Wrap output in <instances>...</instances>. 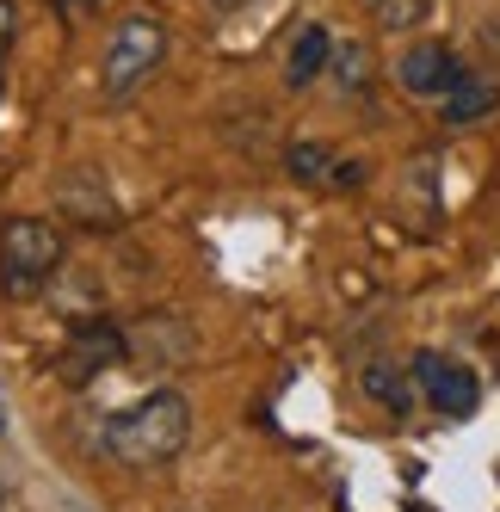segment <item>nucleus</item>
<instances>
[{
	"instance_id": "1",
	"label": "nucleus",
	"mask_w": 500,
	"mask_h": 512,
	"mask_svg": "<svg viewBox=\"0 0 500 512\" xmlns=\"http://www.w3.org/2000/svg\"><path fill=\"white\" fill-rule=\"evenodd\" d=\"M186 438H192V408H186L180 389H155V395H142L136 408L105 420V451L118 463H130V469L173 463L186 451Z\"/></svg>"
},
{
	"instance_id": "2",
	"label": "nucleus",
	"mask_w": 500,
	"mask_h": 512,
	"mask_svg": "<svg viewBox=\"0 0 500 512\" xmlns=\"http://www.w3.org/2000/svg\"><path fill=\"white\" fill-rule=\"evenodd\" d=\"M56 266H62V229L56 223H44V216H13V223L0 229V278H7V290L44 284Z\"/></svg>"
},
{
	"instance_id": "3",
	"label": "nucleus",
	"mask_w": 500,
	"mask_h": 512,
	"mask_svg": "<svg viewBox=\"0 0 500 512\" xmlns=\"http://www.w3.org/2000/svg\"><path fill=\"white\" fill-rule=\"evenodd\" d=\"M161 56H167V31H161V19H124L118 31H112V50H105V93L112 99H124V93H136L142 81L161 68Z\"/></svg>"
},
{
	"instance_id": "4",
	"label": "nucleus",
	"mask_w": 500,
	"mask_h": 512,
	"mask_svg": "<svg viewBox=\"0 0 500 512\" xmlns=\"http://www.w3.org/2000/svg\"><path fill=\"white\" fill-rule=\"evenodd\" d=\"M408 377H414V395H426V408H439L445 420H470L482 408V383L470 364H457L445 352H420L408 364Z\"/></svg>"
},
{
	"instance_id": "5",
	"label": "nucleus",
	"mask_w": 500,
	"mask_h": 512,
	"mask_svg": "<svg viewBox=\"0 0 500 512\" xmlns=\"http://www.w3.org/2000/svg\"><path fill=\"white\" fill-rule=\"evenodd\" d=\"M396 81H402L414 99H445V93L463 81V68H457V56L439 50V44H414V50L396 62Z\"/></svg>"
},
{
	"instance_id": "6",
	"label": "nucleus",
	"mask_w": 500,
	"mask_h": 512,
	"mask_svg": "<svg viewBox=\"0 0 500 512\" xmlns=\"http://www.w3.org/2000/svg\"><path fill=\"white\" fill-rule=\"evenodd\" d=\"M328 62H334V31H328V25H303V31H297V50H291V68H284V81L303 93V87H315V75H321Z\"/></svg>"
},
{
	"instance_id": "7",
	"label": "nucleus",
	"mask_w": 500,
	"mask_h": 512,
	"mask_svg": "<svg viewBox=\"0 0 500 512\" xmlns=\"http://www.w3.org/2000/svg\"><path fill=\"white\" fill-rule=\"evenodd\" d=\"M439 105H445V118H451V124H476V118H488L494 105H500V93H494L488 81H470V75H463Z\"/></svg>"
},
{
	"instance_id": "8",
	"label": "nucleus",
	"mask_w": 500,
	"mask_h": 512,
	"mask_svg": "<svg viewBox=\"0 0 500 512\" xmlns=\"http://www.w3.org/2000/svg\"><path fill=\"white\" fill-rule=\"evenodd\" d=\"M124 352V340L118 334H105V327H87V340H75V352H68V364H62V371L68 377H93V364H105V358H118Z\"/></svg>"
},
{
	"instance_id": "9",
	"label": "nucleus",
	"mask_w": 500,
	"mask_h": 512,
	"mask_svg": "<svg viewBox=\"0 0 500 512\" xmlns=\"http://www.w3.org/2000/svg\"><path fill=\"white\" fill-rule=\"evenodd\" d=\"M365 395H371V401H383L389 414H408V408H414V389L402 383L396 364H371V371H365Z\"/></svg>"
},
{
	"instance_id": "10",
	"label": "nucleus",
	"mask_w": 500,
	"mask_h": 512,
	"mask_svg": "<svg viewBox=\"0 0 500 512\" xmlns=\"http://www.w3.org/2000/svg\"><path fill=\"white\" fill-rule=\"evenodd\" d=\"M334 167H340V161L321 149V142H309V136H297V142H291V173L303 179V186H328Z\"/></svg>"
},
{
	"instance_id": "11",
	"label": "nucleus",
	"mask_w": 500,
	"mask_h": 512,
	"mask_svg": "<svg viewBox=\"0 0 500 512\" xmlns=\"http://www.w3.org/2000/svg\"><path fill=\"white\" fill-rule=\"evenodd\" d=\"M371 7H377V25L383 31H414V25H426L433 0H371Z\"/></svg>"
},
{
	"instance_id": "12",
	"label": "nucleus",
	"mask_w": 500,
	"mask_h": 512,
	"mask_svg": "<svg viewBox=\"0 0 500 512\" xmlns=\"http://www.w3.org/2000/svg\"><path fill=\"white\" fill-rule=\"evenodd\" d=\"M13 25H19V13H13V0H0V50L13 44Z\"/></svg>"
},
{
	"instance_id": "13",
	"label": "nucleus",
	"mask_w": 500,
	"mask_h": 512,
	"mask_svg": "<svg viewBox=\"0 0 500 512\" xmlns=\"http://www.w3.org/2000/svg\"><path fill=\"white\" fill-rule=\"evenodd\" d=\"M210 7H241V0H210Z\"/></svg>"
},
{
	"instance_id": "14",
	"label": "nucleus",
	"mask_w": 500,
	"mask_h": 512,
	"mask_svg": "<svg viewBox=\"0 0 500 512\" xmlns=\"http://www.w3.org/2000/svg\"><path fill=\"white\" fill-rule=\"evenodd\" d=\"M0 432H7V408H0Z\"/></svg>"
},
{
	"instance_id": "15",
	"label": "nucleus",
	"mask_w": 500,
	"mask_h": 512,
	"mask_svg": "<svg viewBox=\"0 0 500 512\" xmlns=\"http://www.w3.org/2000/svg\"><path fill=\"white\" fill-rule=\"evenodd\" d=\"M0 500H7V488H0Z\"/></svg>"
}]
</instances>
